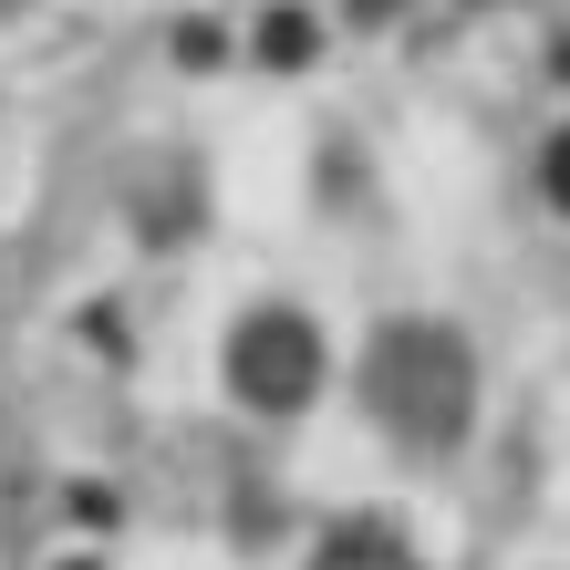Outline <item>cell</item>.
Wrapping results in <instances>:
<instances>
[{"label": "cell", "mask_w": 570, "mask_h": 570, "mask_svg": "<svg viewBox=\"0 0 570 570\" xmlns=\"http://www.w3.org/2000/svg\"><path fill=\"white\" fill-rule=\"evenodd\" d=\"M363 415H374L394 446L446 456L466 415H478V363L446 322H384L374 353H363Z\"/></svg>", "instance_id": "cell-1"}, {"label": "cell", "mask_w": 570, "mask_h": 570, "mask_svg": "<svg viewBox=\"0 0 570 570\" xmlns=\"http://www.w3.org/2000/svg\"><path fill=\"white\" fill-rule=\"evenodd\" d=\"M228 394H239L249 415H301L322 394V332L312 312H291V301H259V312L228 322Z\"/></svg>", "instance_id": "cell-2"}, {"label": "cell", "mask_w": 570, "mask_h": 570, "mask_svg": "<svg viewBox=\"0 0 570 570\" xmlns=\"http://www.w3.org/2000/svg\"><path fill=\"white\" fill-rule=\"evenodd\" d=\"M312 570H425V560H415V540L394 519H343V529L312 540Z\"/></svg>", "instance_id": "cell-3"}, {"label": "cell", "mask_w": 570, "mask_h": 570, "mask_svg": "<svg viewBox=\"0 0 570 570\" xmlns=\"http://www.w3.org/2000/svg\"><path fill=\"white\" fill-rule=\"evenodd\" d=\"M540 197L570 218V136H550V146H540Z\"/></svg>", "instance_id": "cell-4"}, {"label": "cell", "mask_w": 570, "mask_h": 570, "mask_svg": "<svg viewBox=\"0 0 570 570\" xmlns=\"http://www.w3.org/2000/svg\"><path fill=\"white\" fill-rule=\"evenodd\" d=\"M259 52H271V62H301V52H312V21H291V11H281L271 31H259Z\"/></svg>", "instance_id": "cell-5"}, {"label": "cell", "mask_w": 570, "mask_h": 570, "mask_svg": "<svg viewBox=\"0 0 570 570\" xmlns=\"http://www.w3.org/2000/svg\"><path fill=\"white\" fill-rule=\"evenodd\" d=\"M353 21H394V11H415V0H343Z\"/></svg>", "instance_id": "cell-6"}]
</instances>
